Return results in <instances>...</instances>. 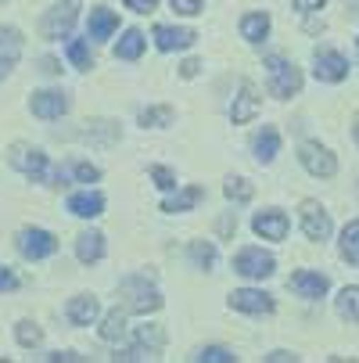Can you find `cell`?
Wrapping results in <instances>:
<instances>
[{"mask_svg":"<svg viewBox=\"0 0 359 363\" xmlns=\"http://www.w3.org/2000/svg\"><path fill=\"white\" fill-rule=\"evenodd\" d=\"M8 162L18 169V173H25L33 184H47V187H62V169L47 159L43 151H36V147H29V144H11V151H8Z\"/></svg>","mask_w":359,"mask_h":363,"instance_id":"6da1fadb","label":"cell"},{"mask_svg":"<svg viewBox=\"0 0 359 363\" xmlns=\"http://www.w3.org/2000/svg\"><path fill=\"white\" fill-rule=\"evenodd\" d=\"M119 298H122V309H126V313H140V317L159 313V309H162V295H159V288H155V284H147L144 274L126 277V281L119 284Z\"/></svg>","mask_w":359,"mask_h":363,"instance_id":"7a4b0ae2","label":"cell"},{"mask_svg":"<svg viewBox=\"0 0 359 363\" xmlns=\"http://www.w3.org/2000/svg\"><path fill=\"white\" fill-rule=\"evenodd\" d=\"M266 79H270L273 97H280V101H287V97H295L302 90V72L287 58H280V55H270L266 58Z\"/></svg>","mask_w":359,"mask_h":363,"instance_id":"3957f363","label":"cell"},{"mask_svg":"<svg viewBox=\"0 0 359 363\" xmlns=\"http://www.w3.org/2000/svg\"><path fill=\"white\" fill-rule=\"evenodd\" d=\"M76 15H79V0H65V4L50 8V11L43 15L40 33H43L47 40H65V36L72 33V26H76Z\"/></svg>","mask_w":359,"mask_h":363,"instance_id":"277c9868","label":"cell"},{"mask_svg":"<svg viewBox=\"0 0 359 363\" xmlns=\"http://www.w3.org/2000/svg\"><path fill=\"white\" fill-rule=\"evenodd\" d=\"M273 255L270 252H263V248H241L237 255H234V274H241V277H248V281H263V277H270L273 274Z\"/></svg>","mask_w":359,"mask_h":363,"instance_id":"5b68a950","label":"cell"},{"mask_svg":"<svg viewBox=\"0 0 359 363\" xmlns=\"http://www.w3.org/2000/svg\"><path fill=\"white\" fill-rule=\"evenodd\" d=\"M298 162L309 169L313 177H324V180H331V177L338 173V159H334L324 144H317V140H305V144L298 147Z\"/></svg>","mask_w":359,"mask_h":363,"instance_id":"8992f818","label":"cell"},{"mask_svg":"<svg viewBox=\"0 0 359 363\" xmlns=\"http://www.w3.org/2000/svg\"><path fill=\"white\" fill-rule=\"evenodd\" d=\"M162 345H166V335H162L159 328H140V331H137V345H133V349H119L115 359H122V363L155 359V356L162 352Z\"/></svg>","mask_w":359,"mask_h":363,"instance_id":"52a82bcc","label":"cell"},{"mask_svg":"<svg viewBox=\"0 0 359 363\" xmlns=\"http://www.w3.org/2000/svg\"><path fill=\"white\" fill-rule=\"evenodd\" d=\"M298 216H302V230H305V238H309V241H327L331 238V216H327V209H324L320 201L305 198Z\"/></svg>","mask_w":359,"mask_h":363,"instance_id":"ba28073f","label":"cell"},{"mask_svg":"<svg viewBox=\"0 0 359 363\" xmlns=\"http://www.w3.org/2000/svg\"><path fill=\"white\" fill-rule=\"evenodd\" d=\"M18 252L25 259H47V255L58 252V238L50 230H40V227H25L18 234Z\"/></svg>","mask_w":359,"mask_h":363,"instance_id":"9c48e42d","label":"cell"},{"mask_svg":"<svg viewBox=\"0 0 359 363\" xmlns=\"http://www.w3.org/2000/svg\"><path fill=\"white\" fill-rule=\"evenodd\" d=\"M29 108H33V116L50 123V119H62L69 112V97L62 90H36L33 101H29Z\"/></svg>","mask_w":359,"mask_h":363,"instance_id":"30bf717a","label":"cell"},{"mask_svg":"<svg viewBox=\"0 0 359 363\" xmlns=\"http://www.w3.org/2000/svg\"><path fill=\"white\" fill-rule=\"evenodd\" d=\"M317 69V79L320 83H341L345 76H348V62L338 55V50H317V62H313Z\"/></svg>","mask_w":359,"mask_h":363,"instance_id":"8fae6325","label":"cell"},{"mask_svg":"<svg viewBox=\"0 0 359 363\" xmlns=\"http://www.w3.org/2000/svg\"><path fill=\"white\" fill-rule=\"evenodd\" d=\"M230 306L234 309H241V313H273V295H266V291H255V288H241V291H234L230 295Z\"/></svg>","mask_w":359,"mask_h":363,"instance_id":"7c38bea8","label":"cell"},{"mask_svg":"<svg viewBox=\"0 0 359 363\" xmlns=\"http://www.w3.org/2000/svg\"><path fill=\"white\" fill-rule=\"evenodd\" d=\"M18 58H22V33L4 26L0 29V79L18 65Z\"/></svg>","mask_w":359,"mask_h":363,"instance_id":"4fadbf2b","label":"cell"},{"mask_svg":"<svg viewBox=\"0 0 359 363\" xmlns=\"http://www.w3.org/2000/svg\"><path fill=\"white\" fill-rule=\"evenodd\" d=\"M251 230L259 238H266V241H284L287 238V216L277 213V209H266V213H259L251 220Z\"/></svg>","mask_w":359,"mask_h":363,"instance_id":"5bb4252c","label":"cell"},{"mask_svg":"<svg viewBox=\"0 0 359 363\" xmlns=\"http://www.w3.org/2000/svg\"><path fill=\"white\" fill-rule=\"evenodd\" d=\"M151 36H155L159 50H183V47H190L198 40L194 29H173V26H155V29H151Z\"/></svg>","mask_w":359,"mask_h":363,"instance_id":"9a60e30c","label":"cell"},{"mask_svg":"<svg viewBox=\"0 0 359 363\" xmlns=\"http://www.w3.org/2000/svg\"><path fill=\"white\" fill-rule=\"evenodd\" d=\"M291 288L302 295V298H324L327 295V277L324 274H313V270H298L295 277H291Z\"/></svg>","mask_w":359,"mask_h":363,"instance_id":"2e32d148","label":"cell"},{"mask_svg":"<svg viewBox=\"0 0 359 363\" xmlns=\"http://www.w3.org/2000/svg\"><path fill=\"white\" fill-rule=\"evenodd\" d=\"M255 116H259V94H255V86H251V83H244V86H241V94L234 97L230 119H234V123H248V119H255Z\"/></svg>","mask_w":359,"mask_h":363,"instance_id":"e0dca14e","label":"cell"},{"mask_svg":"<svg viewBox=\"0 0 359 363\" xmlns=\"http://www.w3.org/2000/svg\"><path fill=\"white\" fill-rule=\"evenodd\" d=\"M76 255H79V263H101V259H105V234L83 230L76 238Z\"/></svg>","mask_w":359,"mask_h":363,"instance_id":"ac0fdd59","label":"cell"},{"mask_svg":"<svg viewBox=\"0 0 359 363\" xmlns=\"http://www.w3.org/2000/svg\"><path fill=\"white\" fill-rule=\"evenodd\" d=\"M69 213L72 216H79V220H97L101 213H105V198L101 194H72L69 198Z\"/></svg>","mask_w":359,"mask_h":363,"instance_id":"d6986e66","label":"cell"},{"mask_svg":"<svg viewBox=\"0 0 359 363\" xmlns=\"http://www.w3.org/2000/svg\"><path fill=\"white\" fill-rule=\"evenodd\" d=\"M86 29H90V40H108V36L119 29V15L108 11V8H93Z\"/></svg>","mask_w":359,"mask_h":363,"instance_id":"ffe728a7","label":"cell"},{"mask_svg":"<svg viewBox=\"0 0 359 363\" xmlns=\"http://www.w3.org/2000/svg\"><path fill=\"white\" fill-rule=\"evenodd\" d=\"M251 147H255V159H259V162H273L277 151H280V133L273 126H263L259 133H255Z\"/></svg>","mask_w":359,"mask_h":363,"instance_id":"44dd1931","label":"cell"},{"mask_svg":"<svg viewBox=\"0 0 359 363\" xmlns=\"http://www.w3.org/2000/svg\"><path fill=\"white\" fill-rule=\"evenodd\" d=\"M266 33H270V15H266V11H251V15L241 18V36H244L248 43L266 40Z\"/></svg>","mask_w":359,"mask_h":363,"instance_id":"7402d4cb","label":"cell"},{"mask_svg":"<svg viewBox=\"0 0 359 363\" xmlns=\"http://www.w3.org/2000/svg\"><path fill=\"white\" fill-rule=\"evenodd\" d=\"M97 313H101V306H97L93 295H79V298L69 302V320L72 324H93Z\"/></svg>","mask_w":359,"mask_h":363,"instance_id":"603a6c76","label":"cell"},{"mask_svg":"<svg viewBox=\"0 0 359 363\" xmlns=\"http://www.w3.org/2000/svg\"><path fill=\"white\" fill-rule=\"evenodd\" d=\"M115 55H119L122 62H137V58L144 55V33H140V29H126L122 40L115 43Z\"/></svg>","mask_w":359,"mask_h":363,"instance_id":"cb8c5ba5","label":"cell"},{"mask_svg":"<svg viewBox=\"0 0 359 363\" xmlns=\"http://www.w3.org/2000/svg\"><path fill=\"white\" fill-rule=\"evenodd\" d=\"M205 198V191L201 187H183L176 198H166V205H162V213H187V209H194V205Z\"/></svg>","mask_w":359,"mask_h":363,"instance_id":"d4e9b609","label":"cell"},{"mask_svg":"<svg viewBox=\"0 0 359 363\" xmlns=\"http://www.w3.org/2000/svg\"><path fill=\"white\" fill-rule=\"evenodd\" d=\"M101 338L105 342H122L126 338V309L122 306L105 317V324H101Z\"/></svg>","mask_w":359,"mask_h":363,"instance_id":"484cf974","label":"cell"},{"mask_svg":"<svg viewBox=\"0 0 359 363\" xmlns=\"http://www.w3.org/2000/svg\"><path fill=\"white\" fill-rule=\"evenodd\" d=\"M334 306H338V313H341L345 320L359 324V288H355V284H352V288H341Z\"/></svg>","mask_w":359,"mask_h":363,"instance_id":"4316f807","label":"cell"},{"mask_svg":"<svg viewBox=\"0 0 359 363\" xmlns=\"http://www.w3.org/2000/svg\"><path fill=\"white\" fill-rule=\"evenodd\" d=\"M341 255L348 259L352 267H359V220L341 230Z\"/></svg>","mask_w":359,"mask_h":363,"instance_id":"83f0119b","label":"cell"},{"mask_svg":"<svg viewBox=\"0 0 359 363\" xmlns=\"http://www.w3.org/2000/svg\"><path fill=\"white\" fill-rule=\"evenodd\" d=\"M190 259L201 267V270H212L216 267V245H209V241H190Z\"/></svg>","mask_w":359,"mask_h":363,"instance_id":"f1b7e54d","label":"cell"},{"mask_svg":"<svg viewBox=\"0 0 359 363\" xmlns=\"http://www.w3.org/2000/svg\"><path fill=\"white\" fill-rule=\"evenodd\" d=\"M169 123H173V108H169V105L144 108V112H140V126H144V130H147V126H155V130H159V126H169Z\"/></svg>","mask_w":359,"mask_h":363,"instance_id":"f546056e","label":"cell"},{"mask_svg":"<svg viewBox=\"0 0 359 363\" xmlns=\"http://www.w3.org/2000/svg\"><path fill=\"white\" fill-rule=\"evenodd\" d=\"M15 338H18V345H25V349H36V345L43 342V331H40L33 320H22V324L15 328Z\"/></svg>","mask_w":359,"mask_h":363,"instance_id":"4dcf8cb0","label":"cell"},{"mask_svg":"<svg viewBox=\"0 0 359 363\" xmlns=\"http://www.w3.org/2000/svg\"><path fill=\"white\" fill-rule=\"evenodd\" d=\"M194 359L198 363H234V352L223 349V345H209V349H201Z\"/></svg>","mask_w":359,"mask_h":363,"instance_id":"1f68e13d","label":"cell"},{"mask_svg":"<svg viewBox=\"0 0 359 363\" xmlns=\"http://www.w3.org/2000/svg\"><path fill=\"white\" fill-rule=\"evenodd\" d=\"M69 58H72V65H76V69H83V72H86V69H93L90 50H86V43H83V40H72V43H69Z\"/></svg>","mask_w":359,"mask_h":363,"instance_id":"d6a6232c","label":"cell"},{"mask_svg":"<svg viewBox=\"0 0 359 363\" xmlns=\"http://www.w3.org/2000/svg\"><path fill=\"white\" fill-rule=\"evenodd\" d=\"M223 191H227V198H230V201H251V194H255L248 180H234V177L227 180V187H223Z\"/></svg>","mask_w":359,"mask_h":363,"instance_id":"836d02e7","label":"cell"},{"mask_svg":"<svg viewBox=\"0 0 359 363\" xmlns=\"http://www.w3.org/2000/svg\"><path fill=\"white\" fill-rule=\"evenodd\" d=\"M72 177H76L79 184H93V180H101V169L90 166V162H76V166H72Z\"/></svg>","mask_w":359,"mask_h":363,"instance_id":"e575fe53","label":"cell"},{"mask_svg":"<svg viewBox=\"0 0 359 363\" xmlns=\"http://www.w3.org/2000/svg\"><path fill=\"white\" fill-rule=\"evenodd\" d=\"M151 180H155L162 191H173V187H176V173L166 169V166H155V169H151Z\"/></svg>","mask_w":359,"mask_h":363,"instance_id":"d590c367","label":"cell"},{"mask_svg":"<svg viewBox=\"0 0 359 363\" xmlns=\"http://www.w3.org/2000/svg\"><path fill=\"white\" fill-rule=\"evenodd\" d=\"M173 4V11H180V15H198L201 11V0H169Z\"/></svg>","mask_w":359,"mask_h":363,"instance_id":"8d00e7d4","label":"cell"},{"mask_svg":"<svg viewBox=\"0 0 359 363\" xmlns=\"http://www.w3.org/2000/svg\"><path fill=\"white\" fill-rule=\"evenodd\" d=\"M126 8H130V11L147 15V11H155V8H159V0H126Z\"/></svg>","mask_w":359,"mask_h":363,"instance_id":"74e56055","label":"cell"},{"mask_svg":"<svg viewBox=\"0 0 359 363\" xmlns=\"http://www.w3.org/2000/svg\"><path fill=\"white\" fill-rule=\"evenodd\" d=\"M15 288H18V277L8 267H0V291H15Z\"/></svg>","mask_w":359,"mask_h":363,"instance_id":"f35d334b","label":"cell"},{"mask_svg":"<svg viewBox=\"0 0 359 363\" xmlns=\"http://www.w3.org/2000/svg\"><path fill=\"white\" fill-rule=\"evenodd\" d=\"M324 4H327V0H295V11H317Z\"/></svg>","mask_w":359,"mask_h":363,"instance_id":"ab89813d","label":"cell"},{"mask_svg":"<svg viewBox=\"0 0 359 363\" xmlns=\"http://www.w3.org/2000/svg\"><path fill=\"white\" fill-rule=\"evenodd\" d=\"M198 72H201V65H198V62H194V58H190V62H183V65H180V76H183V79H194V76H198Z\"/></svg>","mask_w":359,"mask_h":363,"instance_id":"60d3db41","label":"cell"},{"mask_svg":"<svg viewBox=\"0 0 359 363\" xmlns=\"http://www.w3.org/2000/svg\"><path fill=\"white\" fill-rule=\"evenodd\" d=\"M40 65H43V72H47V76H58V72H62L55 58H40Z\"/></svg>","mask_w":359,"mask_h":363,"instance_id":"b9f144b4","label":"cell"},{"mask_svg":"<svg viewBox=\"0 0 359 363\" xmlns=\"http://www.w3.org/2000/svg\"><path fill=\"white\" fill-rule=\"evenodd\" d=\"M266 359H270V363H287V359H295V356H291V352H284V349H280V352H270V356H266Z\"/></svg>","mask_w":359,"mask_h":363,"instance_id":"7bdbcfd3","label":"cell"},{"mask_svg":"<svg viewBox=\"0 0 359 363\" xmlns=\"http://www.w3.org/2000/svg\"><path fill=\"white\" fill-rule=\"evenodd\" d=\"M234 227H237V220H230V216H227V220H223V223H220V230H223V234H230V230H234Z\"/></svg>","mask_w":359,"mask_h":363,"instance_id":"ee69618b","label":"cell"},{"mask_svg":"<svg viewBox=\"0 0 359 363\" xmlns=\"http://www.w3.org/2000/svg\"><path fill=\"white\" fill-rule=\"evenodd\" d=\"M352 137H355V144H359V116L352 119Z\"/></svg>","mask_w":359,"mask_h":363,"instance_id":"f6af8a7d","label":"cell"}]
</instances>
